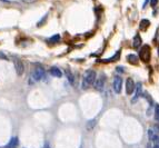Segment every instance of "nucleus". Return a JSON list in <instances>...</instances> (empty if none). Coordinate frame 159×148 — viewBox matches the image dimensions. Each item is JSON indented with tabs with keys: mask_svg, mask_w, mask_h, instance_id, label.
<instances>
[{
	"mask_svg": "<svg viewBox=\"0 0 159 148\" xmlns=\"http://www.w3.org/2000/svg\"><path fill=\"white\" fill-rule=\"evenodd\" d=\"M96 82V71L93 69L87 70L84 75V79H82V82H81V88L82 89H88V88L93 85Z\"/></svg>",
	"mask_w": 159,
	"mask_h": 148,
	"instance_id": "1",
	"label": "nucleus"
},
{
	"mask_svg": "<svg viewBox=\"0 0 159 148\" xmlns=\"http://www.w3.org/2000/svg\"><path fill=\"white\" fill-rule=\"evenodd\" d=\"M31 77L32 79H34V82H39V80H41V79L45 77V69H43L41 66L37 65V66L35 67L34 71L31 73Z\"/></svg>",
	"mask_w": 159,
	"mask_h": 148,
	"instance_id": "2",
	"label": "nucleus"
},
{
	"mask_svg": "<svg viewBox=\"0 0 159 148\" xmlns=\"http://www.w3.org/2000/svg\"><path fill=\"white\" fill-rule=\"evenodd\" d=\"M150 48H149V46L148 45H145V46H142V49L140 50V52H139V57H140V59H141L144 62H149V60H150Z\"/></svg>",
	"mask_w": 159,
	"mask_h": 148,
	"instance_id": "3",
	"label": "nucleus"
},
{
	"mask_svg": "<svg viewBox=\"0 0 159 148\" xmlns=\"http://www.w3.org/2000/svg\"><path fill=\"white\" fill-rule=\"evenodd\" d=\"M106 80H107V78H106V75H105V74L99 75L98 79L95 82L96 90H98V91H102V89H104V87H105V84H106Z\"/></svg>",
	"mask_w": 159,
	"mask_h": 148,
	"instance_id": "4",
	"label": "nucleus"
},
{
	"mask_svg": "<svg viewBox=\"0 0 159 148\" xmlns=\"http://www.w3.org/2000/svg\"><path fill=\"white\" fill-rule=\"evenodd\" d=\"M14 69H16L17 75L22 76L23 71H25V66H23L22 61L19 58H14Z\"/></svg>",
	"mask_w": 159,
	"mask_h": 148,
	"instance_id": "5",
	"label": "nucleus"
},
{
	"mask_svg": "<svg viewBox=\"0 0 159 148\" xmlns=\"http://www.w3.org/2000/svg\"><path fill=\"white\" fill-rule=\"evenodd\" d=\"M135 89H136V84L133 82V79L127 78V80H126V93H127V95H131L135 91Z\"/></svg>",
	"mask_w": 159,
	"mask_h": 148,
	"instance_id": "6",
	"label": "nucleus"
},
{
	"mask_svg": "<svg viewBox=\"0 0 159 148\" xmlns=\"http://www.w3.org/2000/svg\"><path fill=\"white\" fill-rule=\"evenodd\" d=\"M113 90H115L116 94H120L122 88V78L119 77V76H116L115 79H113Z\"/></svg>",
	"mask_w": 159,
	"mask_h": 148,
	"instance_id": "7",
	"label": "nucleus"
},
{
	"mask_svg": "<svg viewBox=\"0 0 159 148\" xmlns=\"http://www.w3.org/2000/svg\"><path fill=\"white\" fill-rule=\"evenodd\" d=\"M136 93H135V96H133V98L131 99V102H136L137 100H138L139 99V97L141 96L142 95V87H141V84H140V82H138V84H137V86H136Z\"/></svg>",
	"mask_w": 159,
	"mask_h": 148,
	"instance_id": "8",
	"label": "nucleus"
},
{
	"mask_svg": "<svg viewBox=\"0 0 159 148\" xmlns=\"http://www.w3.org/2000/svg\"><path fill=\"white\" fill-rule=\"evenodd\" d=\"M141 42H142V41H141L140 36L136 35L133 39V47L135 48V49H138V48H140V46H141Z\"/></svg>",
	"mask_w": 159,
	"mask_h": 148,
	"instance_id": "9",
	"label": "nucleus"
},
{
	"mask_svg": "<svg viewBox=\"0 0 159 148\" xmlns=\"http://www.w3.org/2000/svg\"><path fill=\"white\" fill-rule=\"evenodd\" d=\"M50 75L54 76V77H57V78H60L62 77V73H61V70L57 67H51L50 68Z\"/></svg>",
	"mask_w": 159,
	"mask_h": 148,
	"instance_id": "10",
	"label": "nucleus"
},
{
	"mask_svg": "<svg viewBox=\"0 0 159 148\" xmlns=\"http://www.w3.org/2000/svg\"><path fill=\"white\" fill-rule=\"evenodd\" d=\"M18 144H19V139H18V137H12L11 139H10V142H9L8 144L5 146V148H14V147H17Z\"/></svg>",
	"mask_w": 159,
	"mask_h": 148,
	"instance_id": "11",
	"label": "nucleus"
},
{
	"mask_svg": "<svg viewBox=\"0 0 159 148\" xmlns=\"http://www.w3.org/2000/svg\"><path fill=\"white\" fill-rule=\"evenodd\" d=\"M127 60L129 61L130 64H138V57L136 55H128L127 56Z\"/></svg>",
	"mask_w": 159,
	"mask_h": 148,
	"instance_id": "12",
	"label": "nucleus"
},
{
	"mask_svg": "<svg viewBox=\"0 0 159 148\" xmlns=\"http://www.w3.org/2000/svg\"><path fill=\"white\" fill-rule=\"evenodd\" d=\"M149 25H150V22H149L147 19H144V20H141V22H140V29L145 31V30L149 27Z\"/></svg>",
	"mask_w": 159,
	"mask_h": 148,
	"instance_id": "13",
	"label": "nucleus"
},
{
	"mask_svg": "<svg viewBox=\"0 0 159 148\" xmlns=\"http://www.w3.org/2000/svg\"><path fill=\"white\" fill-rule=\"evenodd\" d=\"M66 74H67V78H68V80H69V82L71 85H74V82H75V80H74V76H72L71 71H70L69 69H66Z\"/></svg>",
	"mask_w": 159,
	"mask_h": 148,
	"instance_id": "14",
	"label": "nucleus"
},
{
	"mask_svg": "<svg viewBox=\"0 0 159 148\" xmlns=\"http://www.w3.org/2000/svg\"><path fill=\"white\" fill-rule=\"evenodd\" d=\"M60 40V36L59 35H56V36H54V37H51V38H49V41L50 42H58V41Z\"/></svg>",
	"mask_w": 159,
	"mask_h": 148,
	"instance_id": "15",
	"label": "nucleus"
},
{
	"mask_svg": "<svg viewBox=\"0 0 159 148\" xmlns=\"http://www.w3.org/2000/svg\"><path fill=\"white\" fill-rule=\"evenodd\" d=\"M155 119L159 122V105H156V109H155Z\"/></svg>",
	"mask_w": 159,
	"mask_h": 148,
	"instance_id": "16",
	"label": "nucleus"
},
{
	"mask_svg": "<svg viewBox=\"0 0 159 148\" xmlns=\"http://www.w3.org/2000/svg\"><path fill=\"white\" fill-rule=\"evenodd\" d=\"M95 124H96V120H91L90 122H88V124H87V127H88L87 129H88V130H91L93 128V126H95Z\"/></svg>",
	"mask_w": 159,
	"mask_h": 148,
	"instance_id": "17",
	"label": "nucleus"
},
{
	"mask_svg": "<svg viewBox=\"0 0 159 148\" xmlns=\"http://www.w3.org/2000/svg\"><path fill=\"white\" fill-rule=\"evenodd\" d=\"M158 3V0H150V5H151V7H155Z\"/></svg>",
	"mask_w": 159,
	"mask_h": 148,
	"instance_id": "18",
	"label": "nucleus"
},
{
	"mask_svg": "<svg viewBox=\"0 0 159 148\" xmlns=\"http://www.w3.org/2000/svg\"><path fill=\"white\" fill-rule=\"evenodd\" d=\"M23 3H32L35 2V1H37V0H21Z\"/></svg>",
	"mask_w": 159,
	"mask_h": 148,
	"instance_id": "19",
	"label": "nucleus"
},
{
	"mask_svg": "<svg viewBox=\"0 0 159 148\" xmlns=\"http://www.w3.org/2000/svg\"><path fill=\"white\" fill-rule=\"evenodd\" d=\"M0 59H3V60H7V59H8V58H7L6 56L3 55L2 52H0Z\"/></svg>",
	"mask_w": 159,
	"mask_h": 148,
	"instance_id": "20",
	"label": "nucleus"
},
{
	"mask_svg": "<svg viewBox=\"0 0 159 148\" xmlns=\"http://www.w3.org/2000/svg\"><path fill=\"white\" fill-rule=\"evenodd\" d=\"M155 142H156V144H157V145H159V137H157V139L155 140Z\"/></svg>",
	"mask_w": 159,
	"mask_h": 148,
	"instance_id": "21",
	"label": "nucleus"
},
{
	"mask_svg": "<svg viewBox=\"0 0 159 148\" xmlns=\"http://www.w3.org/2000/svg\"><path fill=\"white\" fill-rule=\"evenodd\" d=\"M153 148H159V145H157V144H156V145L153 146Z\"/></svg>",
	"mask_w": 159,
	"mask_h": 148,
	"instance_id": "22",
	"label": "nucleus"
},
{
	"mask_svg": "<svg viewBox=\"0 0 159 148\" xmlns=\"http://www.w3.org/2000/svg\"><path fill=\"white\" fill-rule=\"evenodd\" d=\"M0 1H3V2H8V0H0Z\"/></svg>",
	"mask_w": 159,
	"mask_h": 148,
	"instance_id": "23",
	"label": "nucleus"
},
{
	"mask_svg": "<svg viewBox=\"0 0 159 148\" xmlns=\"http://www.w3.org/2000/svg\"><path fill=\"white\" fill-rule=\"evenodd\" d=\"M43 148H50V147H49V146H48V145H46V146H45V147H43Z\"/></svg>",
	"mask_w": 159,
	"mask_h": 148,
	"instance_id": "24",
	"label": "nucleus"
}]
</instances>
